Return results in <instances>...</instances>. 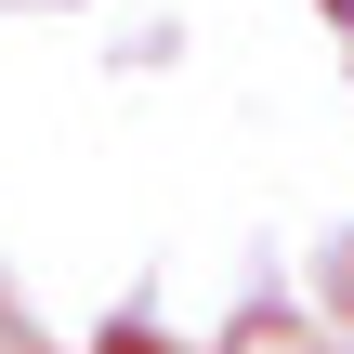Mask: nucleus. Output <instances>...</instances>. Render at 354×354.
Masks as SVG:
<instances>
[{
	"instance_id": "1",
	"label": "nucleus",
	"mask_w": 354,
	"mask_h": 354,
	"mask_svg": "<svg viewBox=\"0 0 354 354\" xmlns=\"http://www.w3.org/2000/svg\"><path fill=\"white\" fill-rule=\"evenodd\" d=\"M236 354H302V342H276V328H250V342H236Z\"/></svg>"
},
{
	"instance_id": "2",
	"label": "nucleus",
	"mask_w": 354,
	"mask_h": 354,
	"mask_svg": "<svg viewBox=\"0 0 354 354\" xmlns=\"http://www.w3.org/2000/svg\"><path fill=\"white\" fill-rule=\"evenodd\" d=\"M315 13H328V26H342V39H354V0H315Z\"/></svg>"
}]
</instances>
